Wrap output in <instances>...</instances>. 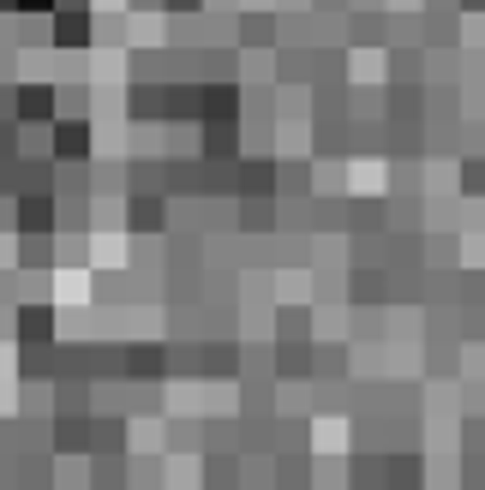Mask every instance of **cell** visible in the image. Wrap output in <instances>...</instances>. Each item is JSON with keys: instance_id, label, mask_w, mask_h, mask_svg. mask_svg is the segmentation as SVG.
<instances>
[{"instance_id": "obj_1", "label": "cell", "mask_w": 485, "mask_h": 490, "mask_svg": "<svg viewBox=\"0 0 485 490\" xmlns=\"http://www.w3.org/2000/svg\"><path fill=\"white\" fill-rule=\"evenodd\" d=\"M90 287H84V275H61V299H84Z\"/></svg>"}]
</instances>
